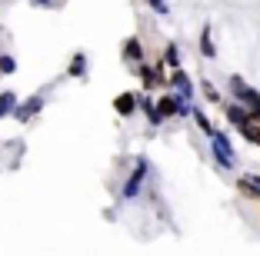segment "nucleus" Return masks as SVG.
I'll return each instance as SVG.
<instances>
[{"mask_svg":"<svg viewBox=\"0 0 260 256\" xmlns=\"http://www.w3.org/2000/svg\"><path fill=\"white\" fill-rule=\"evenodd\" d=\"M14 110H17V120H27V117H34L40 110V97H34L30 103H23V106H14Z\"/></svg>","mask_w":260,"mask_h":256,"instance_id":"nucleus-1","label":"nucleus"},{"mask_svg":"<svg viewBox=\"0 0 260 256\" xmlns=\"http://www.w3.org/2000/svg\"><path fill=\"white\" fill-rule=\"evenodd\" d=\"M14 106H17V97H14L10 90H4V93H0V117H7Z\"/></svg>","mask_w":260,"mask_h":256,"instance_id":"nucleus-2","label":"nucleus"},{"mask_svg":"<svg viewBox=\"0 0 260 256\" xmlns=\"http://www.w3.org/2000/svg\"><path fill=\"white\" fill-rule=\"evenodd\" d=\"M114 106H117L120 113H130V110H134V97H130V93H123V97L114 100Z\"/></svg>","mask_w":260,"mask_h":256,"instance_id":"nucleus-3","label":"nucleus"},{"mask_svg":"<svg viewBox=\"0 0 260 256\" xmlns=\"http://www.w3.org/2000/svg\"><path fill=\"white\" fill-rule=\"evenodd\" d=\"M170 113H177V103L170 97H164L160 100V113H157V120H160V117H170Z\"/></svg>","mask_w":260,"mask_h":256,"instance_id":"nucleus-4","label":"nucleus"},{"mask_svg":"<svg viewBox=\"0 0 260 256\" xmlns=\"http://www.w3.org/2000/svg\"><path fill=\"white\" fill-rule=\"evenodd\" d=\"M84 53H77V57H74V63H70V74H74V77H80V74H84Z\"/></svg>","mask_w":260,"mask_h":256,"instance_id":"nucleus-5","label":"nucleus"},{"mask_svg":"<svg viewBox=\"0 0 260 256\" xmlns=\"http://www.w3.org/2000/svg\"><path fill=\"white\" fill-rule=\"evenodd\" d=\"M14 70H17L14 57H0V74H14Z\"/></svg>","mask_w":260,"mask_h":256,"instance_id":"nucleus-6","label":"nucleus"},{"mask_svg":"<svg viewBox=\"0 0 260 256\" xmlns=\"http://www.w3.org/2000/svg\"><path fill=\"white\" fill-rule=\"evenodd\" d=\"M127 57H134V60H137V57H140V44H134V40H130V44H127Z\"/></svg>","mask_w":260,"mask_h":256,"instance_id":"nucleus-7","label":"nucleus"}]
</instances>
